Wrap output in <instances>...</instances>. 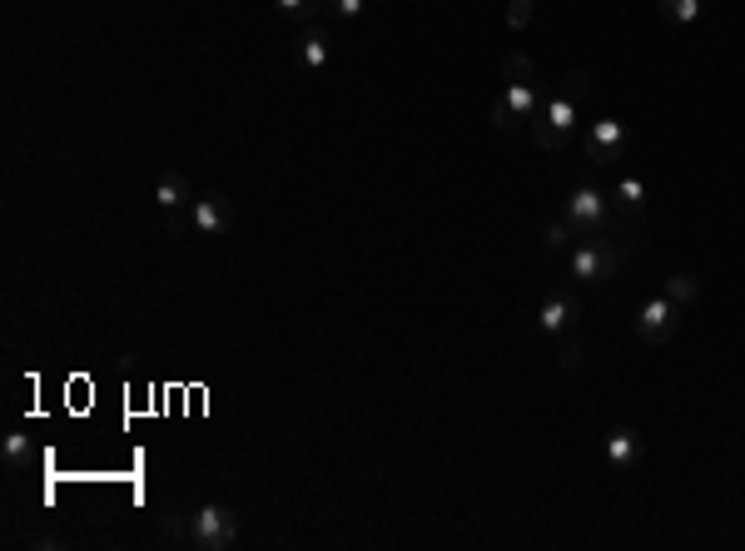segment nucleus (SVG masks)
<instances>
[{
	"mask_svg": "<svg viewBox=\"0 0 745 551\" xmlns=\"http://www.w3.org/2000/svg\"><path fill=\"white\" fill-rule=\"evenodd\" d=\"M532 139H537V149H552V154H562V149H572V135L567 130H557L542 110L532 115Z\"/></svg>",
	"mask_w": 745,
	"mask_h": 551,
	"instance_id": "nucleus-12",
	"label": "nucleus"
},
{
	"mask_svg": "<svg viewBox=\"0 0 745 551\" xmlns=\"http://www.w3.org/2000/svg\"><path fill=\"white\" fill-rule=\"evenodd\" d=\"M681 313H686V308H676V303L661 293V298H651V303L636 313L631 333H636L646 348H661V343H671V338H676V328H681Z\"/></svg>",
	"mask_w": 745,
	"mask_h": 551,
	"instance_id": "nucleus-3",
	"label": "nucleus"
},
{
	"mask_svg": "<svg viewBox=\"0 0 745 551\" xmlns=\"http://www.w3.org/2000/svg\"><path fill=\"white\" fill-rule=\"evenodd\" d=\"M567 224L577 229V239H606L611 234V209L596 189H577L567 199Z\"/></svg>",
	"mask_w": 745,
	"mask_h": 551,
	"instance_id": "nucleus-4",
	"label": "nucleus"
},
{
	"mask_svg": "<svg viewBox=\"0 0 745 551\" xmlns=\"http://www.w3.org/2000/svg\"><path fill=\"white\" fill-rule=\"evenodd\" d=\"M502 80H507V85H532V80H537V70H532V55H522V50H507V55H502Z\"/></svg>",
	"mask_w": 745,
	"mask_h": 551,
	"instance_id": "nucleus-14",
	"label": "nucleus"
},
{
	"mask_svg": "<svg viewBox=\"0 0 745 551\" xmlns=\"http://www.w3.org/2000/svg\"><path fill=\"white\" fill-rule=\"evenodd\" d=\"M179 542H189L194 551H229L239 542V517L229 507H219V502H204V507L189 512Z\"/></svg>",
	"mask_w": 745,
	"mask_h": 551,
	"instance_id": "nucleus-1",
	"label": "nucleus"
},
{
	"mask_svg": "<svg viewBox=\"0 0 745 551\" xmlns=\"http://www.w3.org/2000/svg\"><path fill=\"white\" fill-rule=\"evenodd\" d=\"M606 462L621 472V467H636L641 462V432L636 427H611L606 432Z\"/></svg>",
	"mask_w": 745,
	"mask_h": 551,
	"instance_id": "nucleus-9",
	"label": "nucleus"
},
{
	"mask_svg": "<svg viewBox=\"0 0 745 551\" xmlns=\"http://www.w3.org/2000/svg\"><path fill=\"white\" fill-rule=\"evenodd\" d=\"M582 328V303H577V293H567V288H557V293H547L542 298V333H577Z\"/></svg>",
	"mask_w": 745,
	"mask_h": 551,
	"instance_id": "nucleus-5",
	"label": "nucleus"
},
{
	"mask_svg": "<svg viewBox=\"0 0 745 551\" xmlns=\"http://www.w3.org/2000/svg\"><path fill=\"white\" fill-rule=\"evenodd\" d=\"M587 90H592V75H587L582 65H572V70L562 75V90H557V95H562V100H572V105H582V100H587Z\"/></svg>",
	"mask_w": 745,
	"mask_h": 551,
	"instance_id": "nucleus-17",
	"label": "nucleus"
},
{
	"mask_svg": "<svg viewBox=\"0 0 745 551\" xmlns=\"http://www.w3.org/2000/svg\"><path fill=\"white\" fill-rule=\"evenodd\" d=\"M621 244L606 234V239H582V249L572 254V278H582V283H606V278L621 274Z\"/></svg>",
	"mask_w": 745,
	"mask_h": 551,
	"instance_id": "nucleus-2",
	"label": "nucleus"
},
{
	"mask_svg": "<svg viewBox=\"0 0 745 551\" xmlns=\"http://www.w3.org/2000/svg\"><path fill=\"white\" fill-rule=\"evenodd\" d=\"M661 20H676V25H691L701 15V0H656Z\"/></svg>",
	"mask_w": 745,
	"mask_h": 551,
	"instance_id": "nucleus-19",
	"label": "nucleus"
},
{
	"mask_svg": "<svg viewBox=\"0 0 745 551\" xmlns=\"http://www.w3.org/2000/svg\"><path fill=\"white\" fill-rule=\"evenodd\" d=\"M492 130H502V135H507V130H517V115H512V105H507L502 95L492 100Z\"/></svg>",
	"mask_w": 745,
	"mask_h": 551,
	"instance_id": "nucleus-22",
	"label": "nucleus"
},
{
	"mask_svg": "<svg viewBox=\"0 0 745 551\" xmlns=\"http://www.w3.org/2000/svg\"><path fill=\"white\" fill-rule=\"evenodd\" d=\"M621 149H626V125L621 120H596L592 130H587V154H592L596 169H606Z\"/></svg>",
	"mask_w": 745,
	"mask_h": 551,
	"instance_id": "nucleus-6",
	"label": "nucleus"
},
{
	"mask_svg": "<svg viewBox=\"0 0 745 551\" xmlns=\"http://www.w3.org/2000/svg\"><path fill=\"white\" fill-rule=\"evenodd\" d=\"M502 100L512 105V115H517V125H522V120H532V115L542 110V100H547V95H542L537 85H507V90H502Z\"/></svg>",
	"mask_w": 745,
	"mask_h": 551,
	"instance_id": "nucleus-10",
	"label": "nucleus"
},
{
	"mask_svg": "<svg viewBox=\"0 0 745 551\" xmlns=\"http://www.w3.org/2000/svg\"><path fill=\"white\" fill-rule=\"evenodd\" d=\"M70 547V537H30V551H60Z\"/></svg>",
	"mask_w": 745,
	"mask_h": 551,
	"instance_id": "nucleus-26",
	"label": "nucleus"
},
{
	"mask_svg": "<svg viewBox=\"0 0 745 551\" xmlns=\"http://www.w3.org/2000/svg\"><path fill=\"white\" fill-rule=\"evenodd\" d=\"M542 239H547V254H567V244L577 239V229H572V224H567V214H562L557 224H547V234H542Z\"/></svg>",
	"mask_w": 745,
	"mask_h": 551,
	"instance_id": "nucleus-20",
	"label": "nucleus"
},
{
	"mask_svg": "<svg viewBox=\"0 0 745 551\" xmlns=\"http://www.w3.org/2000/svg\"><path fill=\"white\" fill-rule=\"evenodd\" d=\"M616 194H621V204H626L631 214H641V209H646V184H641V179H631V174H626V179L616 184Z\"/></svg>",
	"mask_w": 745,
	"mask_h": 551,
	"instance_id": "nucleus-21",
	"label": "nucleus"
},
{
	"mask_svg": "<svg viewBox=\"0 0 745 551\" xmlns=\"http://www.w3.org/2000/svg\"><path fill=\"white\" fill-rule=\"evenodd\" d=\"M507 25L512 30H527L532 25V0H507Z\"/></svg>",
	"mask_w": 745,
	"mask_h": 551,
	"instance_id": "nucleus-24",
	"label": "nucleus"
},
{
	"mask_svg": "<svg viewBox=\"0 0 745 551\" xmlns=\"http://www.w3.org/2000/svg\"><path fill=\"white\" fill-rule=\"evenodd\" d=\"M234 224V204L224 194H199L194 199V229L199 234H224Z\"/></svg>",
	"mask_w": 745,
	"mask_h": 551,
	"instance_id": "nucleus-8",
	"label": "nucleus"
},
{
	"mask_svg": "<svg viewBox=\"0 0 745 551\" xmlns=\"http://www.w3.org/2000/svg\"><path fill=\"white\" fill-rule=\"evenodd\" d=\"M298 70H328V60H333V40H328V30L313 20V25H303V35H298Z\"/></svg>",
	"mask_w": 745,
	"mask_h": 551,
	"instance_id": "nucleus-7",
	"label": "nucleus"
},
{
	"mask_svg": "<svg viewBox=\"0 0 745 551\" xmlns=\"http://www.w3.org/2000/svg\"><path fill=\"white\" fill-rule=\"evenodd\" d=\"M0 447H5V462H10V467H30V457H35V447H30L25 432H5Z\"/></svg>",
	"mask_w": 745,
	"mask_h": 551,
	"instance_id": "nucleus-18",
	"label": "nucleus"
},
{
	"mask_svg": "<svg viewBox=\"0 0 745 551\" xmlns=\"http://www.w3.org/2000/svg\"><path fill=\"white\" fill-rule=\"evenodd\" d=\"M666 298H671L676 308H691V303L701 298V278L696 274H671L666 278Z\"/></svg>",
	"mask_w": 745,
	"mask_h": 551,
	"instance_id": "nucleus-15",
	"label": "nucleus"
},
{
	"mask_svg": "<svg viewBox=\"0 0 745 551\" xmlns=\"http://www.w3.org/2000/svg\"><path fill=\"white\" fill-rule=\"evenodd\" d=\"M577 110H582V105H572V100H562V95H547V100H542V115H547L557 130H567V135H577Z\"/></svg>",
	"mask_w": 745,
	"mask_h": 551,
	"instance_id": "nucleus-13",
	"label": "nucleus"
},
{
	"mask_svg": "<svg viewBox=\"0 0 745 551\" xmlns=\"http://www.w3.org/2000/svg\"><path fill=\"white\" fill-rule=\"evenodd\" d=\"M363 5H368V0H333V15H338V20H358Z\"/></svg>",
	"mask_w": 745,
	"mask_h": 551,
	"instance_id": "nucleus-25",
	"label": "nucleus"
},
{
	"mask_svg": "<svg viewBox=\"0 0 745 551\" xmlns=\"http://www.w3.org/2000/svg\"><path fill=\"white\" fill-rule=\"evenodd\" d=\"M274 5H279L284 15H294L298 25H313L323 10H333V0H274Z\"/></svg>",
	"mask_w": 745,
	"mask_h": 551,
	"instance_id": "nucleus-16",
	"label": "nucleus"
},
{
	"mask_svg": "<svg viewBox=\"0 0 745 551\" xmlns=\"http://www.w3.org/2000/svg\"><path fill=\"white\" fill-rule=\"evenodd\" d=\"M562 368H567V373H577V368H582V338H577V333H567V338H562Z\"/></svg>",
	"mask_w": 745,
	"mask_h": 551,
	"instance_id": "nucleus-23",
	"label": "nucleus"
},
{
	"mask_svg": "<svg viewBox=\"0 0 745 551\" xmlns=\"http://www.w3.org/2000/svg\"><path fill=\"white\" fill-rule=\"evenodd\" d=\"M154 204H159L164 214H174V209H184V204H189V184H184L179 174H164V179L154 184Z\"/></svg>",
	"mask_w": 745,
	"mask_h": 551,
	"instance_id": "nucleus-11",
	"label": "nucleus"
}]
</instances>
